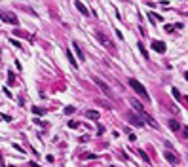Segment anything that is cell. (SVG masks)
<instances>
[{"instance_id":"obj_1","label":"cell","mask_w":188,"mask_h":167,"mask_svg":"<svg viewBox=\"0 0 188 167\" xmlns=\"http://www.w3.org/2000/svg\"><path fill=\"white\" fill-rule=\"evenodd\" d=\"M129 103H131V106L135 108V112H137V114H139V116H141V118H144V120H146V122H148L150 125H152V127H158V123H156V122H154V118H152V116H150V114H146V110H144V108H143V104H141V103L137 101V99H131V101H129Z\"/></svg>"},{"instance_id":"obj_2","label":"cell","mask_w":188,"mask_h":167,"mask_svg":"<svg viewBox=\"0 0 188 167\" xmlns=\"http://www.w3.org/2000/svg\"><path fill=\"white\" fill-rule=\"evenodd\" d=\"M129 86H131L133 89H135V93H139V95L143 97L144 101H150V95H148V93H146L144 86H143V84H141L139 80H135V78H131V80H129Z\"/></svg>"},{"instance_id":"obj_3","label":"cell","mask_w":188,"mask_h":167,"mask_svg":"<svg viewBox=\"0 0 188 167\" xmlns=\"http://www.w3.org/2000/svg\"><path fill=\"white\" fill-rule=\"evenodd\" d=\"M95 36H97V40L101 42V46H103L104 50L112 51V53H114V51H116V50H114V44L110 42V38H108V36L104 34V33H101V30H97V33H95Z\"/></svg>"},{"instance_id":"obj_4","label":"cell","mask_w":188,"mask_h":167,"mask_svg":"<svg viewBox=\"0 0 188 167\" xmlns=\"http://www.w3.org/2000/svg\"><path fill=\"white\" fill-rule=\"evenodd\" d=\"M0 19L4 21V23H10V25H17L19 23V19H17V15L12 13V12H2L0 10Z\"/></svg>"},{"instance_id":"obj_5","label":"cell","mask_w":188,"mask_h":167,"mask_svg":"<svg viewBox=\"0 0 188 167\" xmlns=\"http://www.w3.org/2000/svg\"><path fill=\"white\" fill-rule=\"evenodd\" d=\"M93 82H95L97 86L101 87V91H103V93H104L107 97H112V89H110V86H108V84L104 82V80H101L99 76H95V78H93Z\"/></svg>"},{"instance_id":"obj_6","label":"cell","mask_w":188,"mask_h":167,"mask_svg":"<svg viewBox=\"0 0 188 167\" xmlns=\"http://www.w3.org/2000/svg\"><path fill=\"white\" fill-rule=\"evenodd\" d=\"M127 122L131 123V125H135V127H143V118L141 116H137V114H133V112H127Z\"/></svg>"},{"instance_id":"obj_7","label":"cell","mask_w":188,"mask_h":167,"mask_svg":"<svg viewBox=\"0 0 188 167\" xmlns=\"http://www.w3.org/2000/svg\"><path fill=\"white\" fill-rule=\"evenodd\" d=\"M152 50L154 51H158V53H165V44H164V42H161V40H154L152 42Z\"/></svg>"},{"instance_id":"obj_8","label":"cell","mask_w":188,"mask_h":167,"mask_svg":"<svg viewBox=\"0 0 188 167\" xmlns=\"http://www.w3.org/2000/svg\"><path fill=\"white\" fill-rule=\"evenodd\" d=\"M72 48H74L76 55H78V59H80V61H84V51H82V48H80V46H78V42H72Z\"/></svg>"},{"instance_id":"obj_9","label":"cell","mask_w":188,"mask_h":167,"mask_svg":"<svg viewBox=\"0 0 188 167\" xmlns=\"http://www.w3.org/2000/svg\"><path fill=\"white\" fill-rule=\"evenodd\" d=\"M65 53H67V59L70 61V65H72V67H74V69H76V67H78V61L74 59V55H72V51H70V50H65Z\"/></svg>"},{"instance_id":"obj_10","label":"cell","mask_w":188,"mask_h":167,"mask_svg":"<svg viewBox=\"0 0 188 167\" xmlns=\"http://www.w3.org/2000/svg\"><path fill=\"white\" fill-rule=\"evenodd\" d=\"M76 8H78V12H82V15H90V10L84 6L80 0H76Z\"/></svg>"},{"instance_id":"obj_11","label":"cell","mask_w":188,"mask_h":167,"mask_svg":"<svg viewBox=\"0 0 188 167\" xmlns=\"http://www.w3.org/2000/svg\"><path fill=\"white\" fill-rule=\"evenodd\" d=\"M148 17H150V21H152V23H161V21H164V17H161V15L154 13V12H150V13H148Z\"/></svg>"},{"instance_id":"obj_12","label":"cell","mask_w":188,"mask_h":167,"mask_svg":"<svg viewBox=\"0 0 188 167\" xmlns=\"http://www.w3.org/2000/svg\"><path fill=\"white\" fill-rule=\"evenodd\" d=\"M86 116L90 118V120H95V122H97V120H99V112H97V110H87Z\"/></svg>"},{"instance_id":"obj_13","label":"cell","mask_w":188,"mask_h":167,"mask_svg":"<svg viewBox=\"0 0 188 167\" xmlns=\"http://www.w3.org/2000/svg\"><path fill=\"white\" fill-rule=\"evenodd\" d=\"M169 127L173 129V131H179V129H181V123H179V122H173V120H171V122H169Z\"/></svg>"},{"instance_id":"obj_14","label":"cell","mask_w":188,"mask_h":167,"mask_svg":"<svg viewBox=\"0 0 188 167\" xmlns=\"http://www.w3.org/2000/svg\"><path fill=\"white\" fill-rule=\"evenodd\" d=\"M165 158L169 160V161H173V163H177V161H179V158H177L175 154H171V152H167V154H165Z\"/></svg>"},{"instance_id":"obj_15","label":"cell","mask_w":188,"mask_h":167,"mask_svg":"<svg viewBox=\"0 0 188 167\" xmlns=\"http://www.w3.org/2000/svg\"><path fill=\"white\" fill-rule=\"evenodd\" d=\"M139 50H141V53H143V57H144V59H148V51L144 50V46H143V44H139Z\"/></svg>"},{"instance_id":"obj_16","label":"cell","mask_w":188,"mask_h":167,"mask_svg":"<svg viewBox=\"0 0 188 167\" xmlns=\"http://www.w3.org/2000/svg\"><path fill=\"white\" fill-rule=\"evenodd\" d=\"M33 112L36 114V116H42V114H44V108H36V106H34V108H33Z\"/></svg>"},{"instance_id":"obj_17","label":"cell","mask_w":188,"mask_h":167,"mask_svg":"<svg viewBox=\"0 0 188 167\" xmlns=\"http://www.w3.org/2000/svg\"><path fill=\"white\" fill-rule=\"evenodd\" d=\"M173 97L177 101H181V93H179V89H175V87H173Z\"/></svg>"},{"instance_id":"obj_18","label":"cell","mask_w":188,"mask_h":167,"mask_svg":"<svg viewBox=\"0 0 188 167\" xmlns=\"http://www.w3.org/2000/svg\"><path fill=\"white\" fill-rule=\"evenodd\" d=\"M139 156H141V158H143L144 161H150V160H148V156H146V154L143 152V150H139Z\"/></svg>"},{"instance_id":"obj_19","label":"cell","mask_w":188,"mask_h":167,"mask_svg":"<svg viewBox=\"0 0 188 167\" xmlns=\"http://www.w3.org/2000/svg\"><path fill=\"white\" fill-rule=\"evenodd\" d=\"M74 110H76V108H74V106H67V108H65V114H72V112H74Z\"/></svg>"},{"instance_id":"obj_20","label":"cell","mask_w":188,"mask_h":167,"mask_svg":"<svg viewBox=\"0 0 188 167\" xmlns=\"http://www.w3.org/2000/svg\"><path fill=\"white\" fill-rule=\"evenodd\" d=\"M69 127L70 129H76L78 127V122H69Z\"/></svg>"},{"instance_id":"obj_21","label":"cell","mask_w":188,"mask_h":167,"mask_svg":"<svg viewBox=\"0 0 188 167\" xmlns=\"http://www.w3.org/2000/svg\"><path fill=\"white\" fill-rule=\"evenodd\" d=\"M129 140H133V143H135V140H137V135H135V133H129Z\"/></svg>"},{"instance_id":"obj_22","label":"cell","mask_w":188,"mask_h":167,"mask_svg":"<svg viewBox=\"0 0 188 167\" xmlns=\"http://www.w3.org/2000/svg\"><path fill=\"white\" fill-rule=\"evenodd\" d=\"M12 46H15V48H21V44H19L17 40H12Z\"/></svg>"},{"instance_id":"obj_23","label":"cell","mask_w":188,"mask_h":167,"mask_svg":"<svg viewBox=\"0 0 188 167\" xmlns=\"http://www.w3.org/2000/svg\"><path fill=\"white\" fill-rule=\"evenodd\" d=\"M0 163H2V156H0ZM0 167H2V165H0Z\"/></svg>"}]
</instances>
